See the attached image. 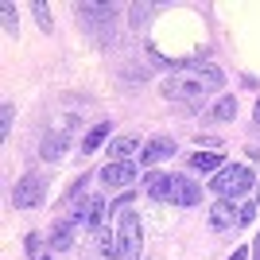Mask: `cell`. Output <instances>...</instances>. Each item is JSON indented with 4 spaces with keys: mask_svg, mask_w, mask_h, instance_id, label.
<instances>
[{
    "mask_svg": "<svg viewBox=\"0 0 260 260\" xmlns=\"http://www.w3.org/2000/svg\"><path fill=\"white\" fill-rule=\"evenodd\" d=\"M98 179H101V186H109V190H128V186L140 179V167L132 159H109L98 171Z\"/></svg>",
    "mask_w": 260,
    "mask_h": 260,
    "instance_id": "cell-6",
    "label": "cell"
},
{
    "mask_svg": "<svg viewBox=\"0 0 260 260\" xmlns=\"http://www.w3.org/2000/svg\"><path fill=\"white\" fill-rule=\"evenodd\" d=\"M252 214H256V202L237 206L233 198H221V202H214V206H210V229H217V233H233V229L249 225Z\"/></svg>",
    "mask_w": 260,
    "mask_h": 260,
    "instance_id": "cell-4",
    "label": "cell"
},
{
    "mask_svg": "<svg viewBox=\"0 0 260 260\" xmlns=\"http://www.w3.org/2000/svg\"><path fill=\"white\" fill-rule=\"evenodd\" d=\"M171 202L175 206H198L202 202V186L183 179V175H171Z\"/></svg>",
    "mask_w": 260,
    "mask_h": 260,
    "instance_id": "cell-7",
    "label": "cell"
},
{
    "mask_svg": "<svg viewBox=\"0 0 260 260\" xmlns=\"http://www.w3.org/2000/svg\"><path fill=\"white\" fill-rule=\"evenodd\" d=\"M148 12H152V4H132V23L140 27V23L148 20Z\"/></svg>",
    "mask_w": 260,
    "mask_h": 260,
    "instance_id": "cell-22",
    "label": "cell"
},
{
    "mask_svg": "<svg viewBox=\"0 0 260 260\" xmlns=\"http://www.w3.org/2000/svg\"><path fill=\"white\" fill-rule=\"evenodd\" d=\"M12 120H16V105L4 101V105H0V136H4V140L12 136Z\"/></svg>",
    "mask_w": 260,
    "mask_h": 260,
    "instance_id": "cell-18",
    "label": "cell"
},
{
    "mask_svg": "<svg viewBox=\"0 0 260 260\" xmlns=\"http://www.w3.org/2000/svg\"><path fill=\"white\" fill-rule=\"evenodd\" d=\"M39 260H51V256H39Z\"/></svg>",
    "mask_w": 260,
    "mask_h": 260,
    "instance_id": "cell-27",
    "label": "cell"
},
{
    "mask_svg": "<svg viewBox=\"0 0 260 260\" xmlns=\"http://www.w3.org/2000/svg\"><path fill=\"white\" fill-rule=\"evenodd\" d=\"M252 183H256L252 167H245V163H225V167L214 175L210 190H214L217 198H241V194H249V190H252Z\"/></svg>",
    "mask_w": 260,
    "mask_h": 260,
    "instance_id": "cell-3",
    "label": "cell"
},
{
    "mask_svg": "<svg viewBox=\"0 0 260 260\" xmlns=\"http://www.w3.org/2000/svg\"><path fill=\"white\" fill-rule=\"evenodd\" d=\"M256 124H260V101H256Z\"/></svg>",
    "mask_w": 260,
    "mask_h": 260,
    "instance_id": "cell-25",
    "label": "cell"
},
{
    "mask_svg": "<svg viewBox=\"0 0 260 260\" xmlns=\"http://www.w3.org/2000/svg\"><path fill=\"white\" fill-rule=\"evenodd\" d=\"M62 152H66V136L62 132H51V136L39 144V155H43V159H58Z\"/></svg>",
    "mask_w": 260,
    "mask_h": 260,
    "instance_id": "cell-14",
    "label": "cell"
},
{
    "mask_svg": "<svg viewBox=\"0 0 260 260\" xmlns=\"http://www.w3.org/2000/svg\"><path fill=\"white\" fill-rule=\"evenodd\" d=\"M31 12H35V20H39V27H43V31H51V27H54V23H51V8H47V4H39V0H35Z\"/></svg>",
    "mask_w": 260,
    "mask_h": 260,
    "instance_id": "cell-20",
    "label": "cell"
},
{
    "mask_svg": "<svg viewBox=\"0 0 260 260\" xmlns=\"http://www.w3.org/2000/svg\"><path fill=\"white\" fill-rule=\"evenodd\" d=\"M252 260H260V229H256V241H252Z\"/></svg>",
    "mask_w": 260,
    "mask_h": 260,
    "instance_id": "cell-23",
    "label": "cell"
},
{
    "mask_svg": "<svg viewBox=\"0 0 260 260\" xmlns=\"http://www.w3.org/2000/svg\"><path fill=\"white\" fill-rule=\"evenodd\" d=\"M105 136H109V120H101L98 128H89V136L82 140V152H98L101 144H105Z\"/></svg>",
    "mask_w": 260,
    "mask_h": 260,
    "instance_id": "cell-16",
    "label": "cell"
},
{
    "mask_svg": "<svg viewBox=\"0 0 260 260\" xmlns=\"http://www.w3.org/2000/svg\"><path fill=\"white\" fill-rule=\"evenodd\" d=\"M117 237H120V252H124V260H140L144 221H140V214L132 210V194H124L117 202Z\"/></svg>",
    "mask_w": 260,
    "mask_h": 260,
    "instance_id": "cell-2",
    "label": "cell"
},
{
    "mask_svg": "<svg viewBox=\"0 0 260 260\" xmlns=\"http://www.w3.org/2000/svg\"><path fill=\"white\" fill-rule=\"evenodd\" d=\"M74 221H54V229H51V237H47V245H51L54 252H66L70 245H74Z\"/></svg>",
    "mask_w": 260,
    "mask_h": 260,
    "instance_id": "cell-9",
    "label": "cell"
},
{
    "mask_svg": "<svg viewBox=\"0 0 260 260\" xmlns=\"http://www.w3.org/2000/svg\"><path fill=\"white\" fill-rule=\"evenodd\" d=\"M78 16H86V20H113V4H78Z\"/></svg>",
    "mask_w": 260,
    "mask_h": 260,
    "instance_id": "cell-15",
    "label": "cell"
},
{
    "mask_svg": "<svg viewBox=\"0 0 260 260\" xmlns=\"http://www.w3.org/2000/svg\"><path fill=\"white\" fill-rule=\"evenodd\" d=\"M98 249L105 252L109 260H124V252H120V237H117V229H109V225L98 233Z\"/></svg>",
    "mask_w": 260,
    "mask_h": 260,
    "instance_id": "cell-11",
    "label": "cell"
},
{
    "mask_svg": "<svg viewBox=\"0 0 260 260\" xmlns=\"http://www.w3.org/2000/svg\"><path fill=\"white\" fill-rule=\"evenodd\" d=\"M136 152H140V140H136V136H117V140L109 144V159H132Z\"/></svg>",
    "mask_w": 260,
    "mask_h": 260,
    "instance_id": "cell-12",
    "label": "cell"
},
{
    "mask_svg": "<svg viewBox=\"0 0 260 260\" xmlns=\"http://www.w3.org/2000/svg\"><path fill=\"white\" fill-rule=\"evenodd\" d=\"M256 206H260V190H256Z\"/></svg>",
    "mask_w": 260,
    "mask_h": 260,
    "instance_id": "cell-26",
    "label": "cell"
},
{
    "mask_svg": "<svg viewBox=\"0 0 260 260\" xmlns=\"http://www.w3.org/2000/svg\"><path fill=\"white\" fill-rule=\"evenodd\" d=\"M105 210H109V202L101 194H89V214H86V225L93 229V233H101L105 229Z\"/></svg>",
    "mask_w": 260,
    "mask_h": 260,
    "instance_id": "cell-10",
    "label": "cell"
},
{
    "mask_svg": "<svg viewBox=\"0 0 260 260\" xmlns=\"http://www.w3.org/2000/svg\"><path fill=\"white\" fill-rule=\"evenodd\" d=\"M214 167H225V155H217V152H194L190 155V171H214Z\"/></svg>",
    "mask_w": 260,
    "mask_h": 260,
    "instance_id": "cell-13",
    "label": "cell"
},
{
    "mask_svg": "<svg viewBox=\"0 0 260 260\" xmlns=\"http://www.w3.org/2000/svg\"><path fill=\"white\" fill-rule=\"evenodd\" d=\"M0 16H4V35L20 31V20H16V4H0Z\"/></svg>",
    "mask_w": 260,
    "mask_h": 260,
    "instance_id": "cell-19",
    "label": "cell"
},
{
    "mask_svg": "<svg viewBox=\"0 0 260 260\" xmlns=\"http://www.w3.org/2000/svg\"><path fill=\"white\" fill-rule=\"evenodd\" d=\"M175 155V140H148L140 152V167H155V163L171 159Z\"/></svg>",
    "mask_w": 260,
    "mask_h": 260,
    "instance_id": "cell-8",
    "label": "cell"
},
{
    "mask_svg": "<svg viewBox=\"0 0 260 260\" xmlns=\"http://www.w3.org/2000/svg\"><path fill=\"white\" fill-rule=\"evenodd\" d=\"M221 82H225V74H221L217 66L190 62V66L171 70V74L163 78L159 89H163V98H167V101H186V105H194V101H202L206 93L221 89Z\"/></svg>",
    "mask_w": 260,
    "mask_h": 260,
    "instance_id": "cell-1",
    "label": "cell"
},
{
    "mask_svg": "<svg viewBox=\"0 0 260 260\" xmlns=\"http://www.w3.org/2000/svg\"><path fill=\"white\" fill-rule=\"evenodd\" d=\"M39 249H43V237H39V233H27V256H35V260H39V256H43Z\"/></svg>",
    "mask_w": 260,
    "mask_h": 260,
    "instance_id": "cell-21",
    "label": "cell"
},
{
    "mask_svg": "<svg viewBox=\"0 0 260 260\" xmlns=\"http://www.w3.org/2000/svg\"><path fill=\"white\" fill-rule=\"evenodd\" d=\"M229 260H249V249H237V252H233Z\"/></svg>",
    "mask_w": 260,
    "mask_h": 260,
    "instance_id": "cell-24",
    "label": "cell"
},
{
    "mask_svg": "<svg viewBox=\"0 0 260 260\" xmlns=\"http://www.w3.org/2000/svg\"><path fill=\"white\" fill-rule=\"evenodd\" d=\"M43 198H47V183H43V175H35V171H27L12 186V206L16 210H35Z\"/></svg>",
    "mask_w": 260,
    "mask_h": 260,
    "instance_id": "cell-5",
    "label": "cell"
},
{
    "mask_svg": "<svg viewBox=\"0 0 260 260\" xmlns=\"http://www.w3.org/2000/svg\"><path fill=\"white\" fill-rule=\"evenodd\" d=\"M233 113H237V98H221L214 109H210V117H214V120H233Z\"/></svg>",
    "mask_w": 260,
    "mask_h": 260,
    "instance_id": "cell-17",
    "label": "cell"
}]
</instances>
